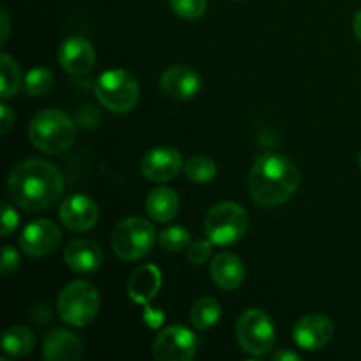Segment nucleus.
I'll use <instances>...</instances> for the list:
<instances>
[{"label":"nucleus","mask_w":361,"mask_h":361,"mask_svg":"<svg viewBox=\"0 0 361 361\" xmlns=\"http://www.w3.org/2000/svg\"><path fill=\"white\" fill-rule=\"evenodd\" d=\"M63 185V175L55 164L42 159H27L11 169L7 194L16 207L41 212L62 196Z\"/></svg>","instance_id":"nucleus-1"},{"label":"nucleus","mask_w":361,"mask_h":361,"mask_svg":"<svg viewBox=\"0 0 361 361\" xmlns=\"http://www.w3.org/2000/svg\"><path fill=\"white\" fill-rule=\"evenodd\" d=\"M300 185V171L295 162L282 154L259 155L249 173V192L261 207L274 208L286 203Z\"/></svg>","instance_id":"nucleus-2"},{"label":"nucleus","mask_w":361,"mask_h":361,"mask_svg":"<svg viewBox=\"0 0 361 361\" xmlns=\"http://www.w3.org/2000/svg\"><path fill=\"white\" fill-rule=\"evenodd\" d=\"M28 137L37 150L62 154L76 140V126L62 109H42L28 126Z\"/></svg>","instance_id":"nucleus-3"},{"label":"nucleus","mask_w":361,"mask_h":361,"mask_svg":"<svg viewBox=\"0 0 361 361\" xmlns=\"http://www.w3.org/2000/svg\"><path fill=\"white\" fill-rule=\"evenodd\" d=\"M60 319L74 328L94 323L101 309V296L95 286L88 281H74L60 291L56 302Z\"/></svg>","instance_id":"nucleus-4"},{"label":"nucleus","mask_w":361,"mask_h":361,"mask_svg":"<svg viewBox=\"0 0 361 361\" xmlns=\"http://www.w3.org/2000/svg\"><path fill=\"white\" fill-rule=\"evenodd\" d=\"M95 97L108 111L129 113L140 101V83L129 71L111 69L102 73L95 81Z\"/></svg>","instance_id":"nucleus-5"},{"label":"nucleus","mask_w":361,"mask_h":361,"mask_svg":"<svg viewBox=\"0 0 361 361\" xmlns=\"http://www.w3.org/2000/svg\"><path fill=\"white\" fill-rule=\"evenodd\" d=\"M249 229V215L240 204L222 201L208 210L204 219V231L214 245H233Z\"/></svg>","instance_id":"nucleus-6"},{"label":"nucleus","mask_w":361,"mask_h":361,"mask_svg":"<svg viewBox=\"0 0 361 361\" xmlns=\"http://www.w3.org/2000/svg\"><path fill=\"white\" fill-rule=\"evenodd\" d=\"M157 233L148 221L140 217L123 219L111 235V245L123 261H137L147 256L155 245Z\"/></svg>","instance_id":"nucleus-7"},{"label":"nucleus","mask_w":361,"mask_h":361,"mask_svg":"<svg viewBox=\"0 0 361 361\" xmlns=\"http://www.w3.org/2000/svg\"><path fill=\"white\" fill-rule=\"evenodd\" d=\"M236 342L247 355L264 356L275 345V326L271 317L261 309H247L235 326Z\"/></svg>","instance_id":"nucleus-8"},{"label":"nucleus","mask_w":361,"mask_h":361,"mask_svg":"<svg viewBox=\"0 0 361 361\" xmlns=\"http://www.w3.org/2000/svg\"><path fill=\"white\" fill-rule=\"evenodd\" d=\"M197 353V338L185 326H168L155 337L154 358L159 361H190Z\"/></svg>","instance_id":"nucleus-9"},{"label":"nucleus","mask_w":361,"mask_h":361,"mask_svg":"<svg viewBox=\"0 0 361 361\" xmlns=\"http://www.w3.org/2000/svg\"><path fill=\"white\" fill-rule=\"evenodd\" d=\"M62 242L60 228L49 219H37L25 226L20 235V247L32 257H44L55 252Z\"/></svg>","instance_id":"nucleus-10"},{"label":"nucleus","mask_w":361,"mask_h":361,"mask_svg":"<svg viewBox=\"0 0 361 361\" xmlns=\"http://www.w3.org/2000/svg\"><path fill=\"white\" fill-rule=\"evenodd\" d=\"M335 326L331 319L323 314H309L296 321L293 328V341L303 351H319L331 342Z\"/></svg>","instance_id":"nucleus-11"},{"label":"nucleus","mask_w":361,"mask_h":361,"mask_svg":"<svg viewBox=\"0 0 361 361\" xmlns=\"http://www.w3.org/2000/svg\"><path fill=\"white\" fill-rule=\"evenodd\" d=\"M183 169V159L173 147L152 148L141 161V173L150 182L164 183L176 178Z\"/></svg>","instance_id":"nucleus-12"},{"label":"nucleus","mask_w":361,"mask_h":361,"mask_svg":"<svg viewBox=\"0 0 361 361\" xmlns=\"http://www.w3.org/2000/svg\"><path fill=\"white\" fill-rule=\"evenodd\" d=\"M60 221L74 233L90 231L99 221V207L85 194H73L60 207Z\"/></svg>","instance_id":"nucleus-13"},{"label":"nucleus","mask_w":361,"mask_h":361,"mask_svg":"<svg viewBox=\"0 0 361 361\" xmlns=\"http://www.w3.org/2000/svg\"><path fill=\"white\" fill-rule=\"evenodd\" d=\"M201 90V76L189 66L168 67L161 76V92L173 101H189Z\"/></svg>","instance_id":"nucleus-14"},{"label":"nucleus","mask_w":361,"mask_h":361,"mask_svg":"<svg viewBox=\"0 0 361 361\" xmlns=\"http://www.w3.org/2000/svg\"><path fill=\"white\" fill-rule=\"evenodd\" d=\"M59 62L66 73L73 76H83L90 73L95 63L94 44L81 35L66 39L59 48Z\"/></svg>","instance_id":"nucleus-15"},{"label":"nucleus","mask_w":361,"mask_h":361,"mask_svg":"<svg viewBox=\"0 0 361 361\" xmlns=\"http://www.w3.org/2000/svg\"><path fill=\"white\" fill-rule=\"evenodd\" d=\"M42 356L48 361H78L83 356V342L67 330H51L42 342Z\"/></svg>","instance_id":"nucleus-16"},{"label":"nucleus","mask_w":361,"mask_h":361,"mask_svg":"<svg viewBox=\"0 0 361 361\" xmlns=\"http://www.w3.org/2000/svg\"><path fill=\"white\" fill-rule=\"evenodd\" d=\"M66 264L76 274H92L102 264V252L92 240H73L63 250Z\"/></svg>","instance_id":"nucleus-17"},{"label":"nucleus","mask_w":361,"mask_h":361,"mask_svg":"<svg viewBox=\"0 0 361 361\" xmlns=\"http://www.w3.org/2000/svg\"><path fill=\"white\" fill-rule=\"evenodd\" d=\"M210 277L215 284L226 291L240 288L245 279V267L242 259L231 252H221L212 259Z\"/></svg>","instance_id":"nucleus-18"},{"label":"nucleus","mask_w":361,"mask_h":361,"mask_svg":"<svg viewBox=\"0 0 361 361\" xmlns=\"http://www.w3.org/2000/svg\"><path fill=\"white\" fill-rule=\"evenodd\" d=\"M161 286V270L154 267V264H143V267L136 268L133 275H130L129 284H127V293H129L133 302L145 305V303H148L157 296Z\"/></svg>","instance_id":"nucleus-19"},{"label":"nucleus","mask_w":361,"mask_h":361,"mask_svg":"<svg viewBox=\"0 0 361 361\" xmlns=\"http://www.w3.org/2000/svg\"><path fill=\"white\" fill-rule=\"evenodd\" d=\"M145 208H147V214L152 221L166 224V222L173 221L178 214L180 200L175 190L169 189V187H157V189L150 190Z\"/></svg>","instance_id":"nucleus-20"},{"label":"nucleus","mask_w":361,"mask_h":361,"mask_svg":"<svg viewBox=\"0 0 361 361\" xmlns=\"http://www.w3.org/2000/svg\"><path fill=\"white\" fill-rule=\"evenodd\" d=\"M35 348V337L30 328L11 326L2 335V349L13 358H23Z\"/></svg>","instance_id":"nucleus-21"},{"label":"nucleus","mask_w":361,"mask_h":361,"mask_svg":"<svg viewBox=\"0 0 361 361\" xmlns=\"http://www.w3.org/2000/svg\"><path fill=\"white\" fill-rule=\"evenodd\" d=\"M222 316V307L212 296H203V298L196 300L190 310V321H192L194 328L197 330H210L212 326L219 323Z\"/></svg>","instance_id":"nucleus-22"},{"label":"nucleus","mask_w":361,"mask_h":361,"mask_svg":"<svg viewBox=\"0 0 361 361\" xmlns=\"http://www.w3.org/2000/svg\"><path fill=\"white\" fill-rule=\"evenodd\" d=\"M0 76H2V99H13L18 94L20 87L23 85V78H21L20 66L16 60L9 55V53H2L0 55Z\"/></svg>","instance_id":"nucleus-23"},{"label":"nucleus","mask_w":361,"mask_h":361,"mask_svg":"<svg viewBox=\"0 0 361 361\" xmlns=\"http://www.w3.org/2000/svg\"><path fill=\"white\" fill-rule=\"evenodd\" d=\"M53 87V73L46 67H34L23 76V92L28 97H42Z\"/></svg>","instance_id":"nucleus-24"},{"label":"nucleus","mask_w":361,"mask_h":361,"mask_svg":"<svg viewBox=\"0 0 361 361\" xmlns=\"http://www.w3.org/2000/svg\"><path fill=\"white\" fill-rule=\"evenodd\" d=\"M183 173H185L189 182L208 183L217 176V166H215V162L212 159L196 155V157H190L183 164Z\"/></svg>","instance_id":"nucleus-25"},{"label":"nucleus","mask_w":361,"mask_h":361,"mask_svg":"<svg viewBox=\"0 0 361 361\" xmlns=\"http://www.w3.org/2000/svg\"><path fill=\"white\" fill-rule=\"evenodd\" d=\"M159 243L169 252H182L183 249H189L190 233L182 226H171L159 235Z\"/></svg>","instance_id":"nucleus-26"},{"label":"nucleus","mask_w":361,"mask_h":361,"mask_svg":"<svg viewBox=\"0 0 361 361\" xmlns=\"http://www.w3.org/2000/svg\"><path fill=\"white\" fill-rule=\"evenodd\" d=\"M169 6L182 20H197L207 11V0H169Z\"/></svg>","instance_id":"nucleus-27"},{"label":"nucleus","mask_w":361,"mask_h":361,"mask_svg":"<svg viewBox=\"0 0 361 361\" xmlns=\"http://www.w3.org/2000/svg\"><path fill=\"white\" fill-rule=\"evenodd\" d=\"M212 245L214 243L210 240H197V242L190 243L189 250H187V257L192 264H203L210 259L212 256Z\"/></svg>","instance_id":"nucleus-28"},{"label":"nucleus","mask_w":361,"mask_h":361,"mask_svg":"<svg viewBox=\"0 0 361 361\" xmlns=\"http://www.w3.org/2000/svg\"><path fill=\"white\" fill-rule=\"evenodd\" d=\"M20 224L18 212L9 203H2V236H11Z\"/></svg>","instance_id":"nucleus-29"},{"label":"nucleus","mask_w":361,"mask_h":361,"mask_svg":"<svg viewBox=\"0 0 361 361\" xmlns=\"http://www.w3.org/2000/svg\"><path fill=\"white\" fill-rule=\"evenodd\" d=\"M20 267V254H18L16 249H13L11 245H6L2 249V263H0V268H2V275H11L18 270Z\"/></svg>","instance_id":"nucleus-30"},{"label":"nucleus","mask_w":361,"mask_h":361,"mask_svg":"<svg viewBox=\"0 0 361 361\" xmlns=\"http://www.w3.org/2000/svg\"><path fill=\"white\" fill-rule=\"evenodd\" d=\"M0 113H2V122H0V134H7L9 133L11 126L14 123V113L6 102L0 104Z\"/></svg>","instance_id":"nucleus-31"},{"label":"nucleus","mask_w":361,"mask_h":361,"mask_svg":"<svg viewBox=\"0 0 361 361\" xmlns=\"http://www.w3.org/2000/svg\"><path fill=\"white\" fill-rule=\"evenodd\" d=\"M0 16H2V39H0V42H2V44H6L7 39H9V34H11V20H9V14H7L6 9L0 11Z\"/></svg>","instance_id":"nucleus-32"},{"label":"nucleus","mask_w":361,"mask_h":361,"mask_svg":"<svg viewBox=\"0 0 361 361\" xmlns=\"http://www.w3.org/2000/svg\"><path fill=\"white\" fill-rule=\"evenodd\" d=\"M274 360H277V361H298L300 360V355H296V353L289 351V349H282V351L275 353Z\"/></svg>","instance_id":"nucleus-33"},{"label":"nucleus","mask_w":361,"mask_h":361,"mask_svg":"<svg viewBox=\"0 0 361 361\" xmlns=\"http://www.w3.org/2000/svg\"><path fill=\"white\" fill-rule=\"evenodd\" d=\"M353 30H355L356 39L361 42V9L356 13L355 20H353Z\"/></svg>","instance_id":"nucleus-34"},{"label":"nucleus","mask_w":361,"mask_h":361,"mask_svg":"<svg viewBox=\"0 0 361 361\" xmlns=\"http://www.w3.org/2000/svg\"><path fill=\"white\" fill-rule=\"evenodd\" d=\"M360 168H361V154H360Z\"/></svg>","instance_id":"nucleus-35"}]
</instances>
